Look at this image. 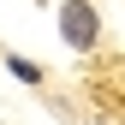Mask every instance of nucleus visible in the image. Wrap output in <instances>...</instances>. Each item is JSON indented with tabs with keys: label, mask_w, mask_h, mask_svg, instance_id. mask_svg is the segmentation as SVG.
<instances>
[{
	"label": "nucleus",
	"mask_w": 125,
	"mask_h": 125,
	"mask_svg": "<svg viewBox=\"0 0 125 125\" xmlns=\"http://www.w3.org/2000/svg\"><path fill=\"white\" fill-rule=\"evenodd\" d=\"M95 6H89V0H66V6H60V36L72 42V48H95Z\"/></svg>",
	"instance_id": "obj_1"
}]
</instances>
